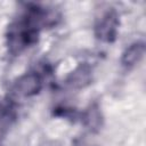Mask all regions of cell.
I'll return each mask as SVG.
<instances>
[{
  "label": "cell",
  "mask_w": 146,
  "mask_h": 146,
  "mask_svg": "<svg viewBox=\"0 0 146 146\" xmlns=\"http://www.w3.org/2000/svg\"><path fill=\"white\" fill-rule=\"evenodd\" d=\"M117 25H119L117 14L114 10H110L105 13L96 25L97 38L106 42H112L116 36Z\"/></svg>",
  "instance_id": "1"
},
{
  "label": "cell",
  "mask_w": 146,
  "mask_h": 146,
  "mask_svg": "<svg viewBox=\"0 0 146 146\" xmlns=\"http://www.w3.org/2000/svg\"><path fill=\"white\" fill-rule=\"evenodd\" d=\"M90 68L86 65L79 66L67 78V84L72 88H83L90 82Z\"/></svg>",
  "instance_id": "4"
},
{
  "label": "cell",
  "mask_w": 146,
  "mask_h": 146,
  "mask_svg": "<svg viewBox=\"0 0 146 146\" xmlns=\"http://www.w3.org/2000/svg\"><path fill=\"white\" fill-rule=\"evenodd\" d=\"M144 54H145V44L143 42H135L124 50L121 63L125 67H132L140 62Z\"/></svg>",
  "instance_id": "3"
},
{
  "label": "cell",
  "mask_w": 146,
  "mask_h": 146,
  "mask_svg": "<svg viewBox=\"0 0 146 146\" xmlns=\"http://www.w3.org/2000/svg\"><path fill=\"white\" fill-rule=\"evenodd\" d=\"M8 125H9V115L0 111V137L3 136Z\"/></svg>",
  "instance_id": "5"
},
{
  "label": "cell",
  "mask_w": 146,
  "mask_h": 146,
  "mask_svg": "<svg viewBox=\"0 0 146 146\" xmlns=\"http://www.w3.org/2000/svg\"><path fill=\"white\" fill-rule=\"evenodd\" d=\"M42 82L38 74L29 73L21 76L13 86V92L21 97L33 96L41 89Z\"/></svg>",
  "instance_id": "2"
}]
</instances>
